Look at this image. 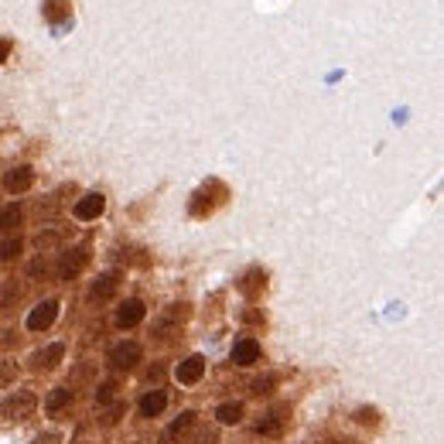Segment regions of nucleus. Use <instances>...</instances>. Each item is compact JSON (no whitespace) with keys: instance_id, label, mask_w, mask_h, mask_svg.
Returning a JSON list of instances; mask_svg holds the SVG:
<instances>
[{"instance_id":"nucleus-15","label":"nucleus","mask_w":444,"mask_h":444,"mask_svg":"<svg viewBox=\"0 0 444 444\" xmlns=\"http://www.w3.org/2000/svg\"><path fill=\"white\" fill-rule=\"evenodd\" d=\"M116 288H120V277H116V273H103L96 284H93L89 297H93V301H110L116 294Z\"/></svg>"},{"instance_id":"nucleus-9","label":"nucleus","mask_w":444,"mask_h":444,"mask_svg":"<svg viewBox=\"0 0 444 444\" xmlns=\"http://www.w3.org/2000/svg\"><path fill=\"white\" fill-rule=\"evenodd\" d=\"M174 376H178V383H185V387H195L202 376H205V359L202 355H188L181 366L174 369Z\"/></svg>"},{"instance_id":"nucleus-20","label":"nucleus","mask_w":444,"mask_h":444,"mask_svg":"<svg viewBox=\"0 0 444 444\" xmlns=\"http://www.w3.org/2000/svg\"><path fill=\"white\" fill-rule=\"evenodd\" d=\"M21 226V209L18 205H7V209H0V232H11Z\"/></svg>"},{"instance_id":"nucleus-22","label":"nucleus","mask_w":444,"mask_h":444,"mask_svg":"<svg viewBox=\"0 0 444 444\" xmlns=\"http://www.w3.org/2000/svg\"><path fill=\"white\" fill-rule=\"evenodd\" d=\"M260 288H267V273H263V271H250L246 277H243V290H246L250 297H253V294H256Z\"/></svg>"},{"instance_id":"nucleus-21","label":"nucleus","mask_w":444,"mask_h":444,"mask_svg":"<svg viewBox=\"0 0 444 444\" xmlns=\"http://www.w3.org/2000/svg\"><path fill=\"white\" fill-rule=\"evenodd\" d=\"M69 188H72V185H62L55 195H48V202H41L38 205V215H55L58 209H62V195L69 192Z\"/></svg>"},{"instance_id":"nucleus-26","label":"nucleus","mask_w":444,"mask_h":444,"mask_svg":"<svg viewBox=\"0 0 444 444\" xmlns=\"http://www.w3.org/2000/svg\"><path fill=\"white\" fill-rule=\"evenodd\" d=\"M21 246H24L21 239H4V243H0V260H14L21 253Z\"/></svg>"},{"instance_id":"nucleus-5","label":"nucleus","mask_w":444,"mask_h":444,"mask_svg":"<svg viewBox=\"0 0 444 444\" xmlns=\"http://www.w3.org/2000/svg\"><path fill=\"white\" fill-rule=\"evenodd\" d=\"M140 355H144V348L137 346V342H120V346L110 348V366L113 369H134L140 363Z\"/></svg>"},{"instance_id":"nucleus-11","label":"nucleus","mask_w":444,"mask_h":444,"mask_svg":"<svg viewBox=\"0 0 444 444\" xmlns=\"http://www.w3.org/2000/svg\"><path fill=\"white\" fill-rule=\"evenodd\" d=\"M31 185H35V171H31V168H11V171L4 174V188L11 195L28 192Z\"/></svg>"},{"instance_id":"nucleus-16","label":"nucleus","mask_w":444,"mask_h":444,"mask_svg":"<svg viewBox=\"0 0 444 444\" xmlns=\"http://www.w3.org/2000/svg\"><path fill=\"white\" fill-rule=\"evenodd\" d=\"M21 294H24V290H21L18 280H4V284H0V311H14V308H18Z\"/></svg>"},{"instance_id":"nucleus-32","label":"nucleus","mask_w":444,"mask_h":444,"mask_svg":"<svg viewBox=\"0 0 444 444\" xmlns=\"http://www.w3.org/2000/svg\"><path fill=\"white\" fill-rule=\"evenodd\" d=\"M18 342V331H4V338H0V348H11Z\"/></svg>"},{"instance_id":"nucleus-31","label":"nucleus","mask_w":444,"mask_h":444,"mask_svg":"<svg viewBox=\"0 0 444 444\" xmlns=\"http://www.w3.org/2000/svg\"><path fill=\"white\" fill-rule=\"evenodd\" d=\"M62 441V438H58V434H52V431H48V434H38V438H35V444H58Z\"/></svg>"},{"instance_id":"nucleus-25","label":"nucleus","mask_w":444,"mask_h":444,"mask_svg":"<svg viewBox=\"0 0 444 444\" xmlns=\"http://www.w3.org/2000/svg\"><path fill=\"white\" fill-rule=\"evenodd\" d=\"M192 421H195V414H192V410H185V414H181V417H178V421L171 424V431H168V438H178L181 431H188V427H192Z\"/></svg>"},{"instance_id":"nucleus-19","label":"nucleus","mask_w":444,"mask_h":444,"mask_svg":"<svg viewBox=\"0 0 444 444\" xmlns=\"http://www.w3.org/2000/svg\"><path fill=\"white\" fill-rule=\"evenodd\" d=\"M215 421L219 424H239L243 421V404H222L215 410Z\"/></svg>"},{"instance_id":"nucleus-27","label":"nucleus","mask_w":444,"mask_h":444,"mask_svg":"<svg viewBox=\"0 0 444 444\" xmlns=\"http://www.w3.org/2000/svg\"><path fill=\"white\" fill-rule=\"evenodd\" d=\"M18 380V363H0V387H11Z\"/></svg>"},{"instance_id":"nucleus-24","label":"nucleus","mask_w":444,"mask_h":444,"mask_svg":"<svg viewBox=\"0 0 444 444\" xmlns=\"http://www.w3.org/2000/svg\"><path fill=\"white\" fill-rule=\"evenodd\" d=\"M48 273H52V263H48V256L38 253V260L28 263V277H48Z\"/></svg>"},{"instance_id":"nucleus-3","label":"nucleus","mask_w":444,"mask_h":444,"mask_svg":"<svg viewBox=\"0 0 444 444\" xmlns=\"http://www.w3.org/2000/svg\"><path fill=\"white\" fill-rule=\"evenodd\" d=\"M65 243H69V229H65V226H45V229L31 239L35 253H41V256H52V253L62 250Z\"/></svg>"},{"instance_id":"nucleus-29","label":"nucleus","mask_w":444,"mask_h":444,"mask_svg":"<svg viewBox=\"0 0 444 444\" xmlns=\"http://www.w3.org/2000/svg\"><path fill=\"white\" fill-rule=\"evenodd\" d=\"M113 389H116V383H103V387H99V393H96V400H99V404L113 400Z\"/></svg>"},{"instance_id":"nucleus-13","label":"nucleus","mask_w":444,"mask_h":444,"mask_svg":"<svg viewBox=\"0 0 444 444\" xmlns=\"http://www.w3.org/2000/svg\"><path fill=\"white\" fill-rule=\"evenodd\" d=\"M284 424H288V406H277V410H271V414L256 424V434H263V438H277V434L284 431Z\"/></svg>"},{"instance_id":"nucleus-1","label":"nucleus","mask_w":444,"mask_h":444,"mask_svg":"<svg viewBox=\"0 0 444 444\" xmlns=\"http://www.w3.org/2000/svg\"><path fill=\"white\" fill-rule=\"evenodd\" d=\"M188 321V304H168V308L161 311L154 318V325H151V335L161 338V342H168L171 335L181 331V325Z\"/></svg>"},{"instance_id":"nucleus-23","label":"nucleus","mask_w":444,"mask_h":444,"mask_svg":"<svg viewBox=\"0 0 444 444\" xmlns=\"http://www.w3.org/2000/svg\"><path fill=\"white\" fill-rule=\"evenodd\" d=\"M273 387H277V376H273V372L260 376V380H253V393H256V397H267V393H273Z\"/></svg>"},{"instance_id":"nucleus-10","label":"nucleus","mask_w":444,"mask_h":444,"mask_svg":"<svg viewBox=\"0 0 444 444\" xmlns=\"http://www.w3.org/2000/svg\"><path fill=\"white\" fill-rule=\"evenodd\" d=\"M140 321H144V301H137V297L123 301L120 311H116V325H120V329H134Z\"/></svg>"},{"instance_id":"nucleus-12","label":"nucleus","mask_w":444,"mask_h":444,"mask_svg":"<svg viewBox=\"0 0 444 444\" xmlns=\"http://www.w3.org/2000/svg\"><path fill=\"white\" fill-rule=\"evenodd\" d=\"M256 359H260V342L256 338H239L232 346V363L236 366H253Z\"/></svg>"},{"instance_id":"nucleus-18","label":"nucleus","mask_w":444,"mask_h":444,"mask_svg":"<svg viewBox=\"0 0 444 444\" xmlns=\"http://www.w3.org/2000/svg\"><path fill=\"white\" fill-rule=\"evenodd\" d=\"M72 14V4L69 0H45V18L48 21H65Z\"/></svg>"},{"instance_id":"nucleus-7","label":"nucleus","mask_w":444,"mask_h":444,"mask_svg":"<svg viewBox=\"0 0 444 444\" xmlns=\"http://www.w3.org/2000/svg\"><path fill=\"white\" fill-rule=\"evenodd\" d=\"M103 209H106V198H103L99 192H89V195H82V198H79L72 212H76V219H82V222H93V219L103 215Z\"/></svg>"},{"instance_id":"nucleus-30","label":"nucleus","mask_w":444,"mask_h":444,"mask_svg":"<svg viewBox=\"0 0 444 444\" xmlns=\"http://www.w3.org/2000/svg\"><path fill=\"white\" fill-rule=\"evenodd\" d=\"M11 48H14V45H11V38H0V65L7 62V55H11Z\"/></svg>"},{"instance_id":"nucleus-14","label":"nucleus","mask_w":444,"mask_h":444,"mask_svg":"<svg viewBox=\"0 0 444 444\" xmlns=\"http://www.w3.org/2000/svg\"><path fill=\"white\" fill-rule=\"evenodd\" d=\"M164 406H168V397H164V389H154V393H147V397H140V417H161L164 414Z\"/></svg>"},{"instance_id":"nucleus-4","label":"nucleus","mask_w":444,"mask_h":444,"mask_svg":"<svg viewBox=\"0 0 444 444\" xmlns=\"http://www.w3.org/2000/svg\"><path fill=\"white\" fill-rule=\"evenodd\" d=\"M89 263V246H76L72 253H65L62 260H58V267H55V273L62 277V280H72L82 267Z\"/></svg>"},{"instance_id":"nucleus-28","label":"nucleus","mask_w":444,"mask_h":444,"mask_svg":"<svg viewBox=\"0 0 444 444\" xmlns=\"http://www.w3.org/2000/svg\"><path fill=\"white\" fill-rule=\"evenodd\" d=\"M355 421H359V424H380V414H376V410H359V414H355Z\"/></svg>"},{"instance_id":"nucleus-6","label":"nucleus","mask_w":444,"mask_h":444,"mask_svg":"<svg viewBox=\"0 0 444 444\" xmlns=\"http://www.w3.org/2000/svg\"><path fill=\"white\" fill-rule=\"evenodd\" d=\"M55 318H58V301H41L38 308H31V314H28V331L52 329Z\"/></svg>"},{"instance_id":"nucleus-17","label":"nucleus","mask_w":444,"mask_h":444,"mask_svg":"<svg viewBox=\"0 0 444 444\" xmlns=\"http://www.w3.org/2000/svg\"><path fill=\"white\" fill-rule=\"evenodd\" d=\"M72 404V389L69 387H58L48 393V400H45V410L48 414H58V410H65V406Z\"/></svg>"},{"instance_id":"nucleus-8","label":"nucleus","mask_w":444,"mask_h":444,"mask_svg":"<svg viewBox=\"0 0 444 444\" xmlns=\"http://www.w3.org/2000/svg\"><path fill=\"white\" fill-rule=\"evenodd\" d=\"M62 359H65V346L52 342V346L38 348V352L31 355V369H38V372H48V369H55Z\"/></svg>"},{"instance_id":"nucleus-2","label":"nucleus","mask_w":444,"mask_h":444,"mask_svg":"<svg viewBox=\"0 0 444 444\" xmlns=\"http://www.w3.org/2000/svg\"><path fill=\"white\" fill-rule=\"evenodd\" d=\"M35 406H38V400H35V393L21 389V393H14V397H7V400L0 404V417H4L7 424H18V421H28V417L35 414Z\"/></svg>"}]
</instances>
